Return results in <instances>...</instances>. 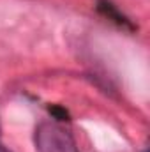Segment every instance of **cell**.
<instances>
[{
  "label": "cell",
  "mask_w": 150,
  "mask_h": 152,
  "mask_svg": "<svg viewBox=\"0 0 150 152\" xmlns=\"http://www.w3.org/2000/svg\"><path fill=\"white\" fill-rule=\"evenodd\" d=\"M145 152H149V151H145Z\"/></svg>",
  "instance_id": "4"
},
{
  "label": "cell",
  "mask_w": 150,
  "mask_h": 152,
  "mask_svg": "<svg viewBox=\"0 0 150 152\" xmlns=\"http://www.w3.org/2000/svg\"><path fill=\"white\" fill-rule=\"evenodd\" d=\"M34 143L37 152H78L74 138L55 122H41L36 127Z\"/></svg>",
  "instance_id": "1"
},
{
  "label": "cell",
  "mask_w": 150,
  "mask_h": 152,
  "mask_svg": "<svg viewBox=\"0 0 150 152\" xmlns=\"http://www.w3.org/2000/svg\"><path fill=\"white\" fill-rule=\"evenodd\" d=\"M97 7H99V11H101L103 14H106L108 18H111L113 21H117L118 25H127V27H129V21L113 7L111 2H108V0H99V5H97Z\"/></svg>",
  "instance_id": "2"
},
{
  "label": "cell",
  "mask_w": 150,
  "mask_h": 152,
  "mask_svg": "<svg viewBox=\"0 0 150 152\" xmlns=\"http://www.w3.org/2000/svg\"><path fill=\"white\" fill-rule=\"evenodd\" d=\"M0 152H7L5 149H2V145H0Z\"/></svg>",
  "instance_id": "3"
}]
</instances>
